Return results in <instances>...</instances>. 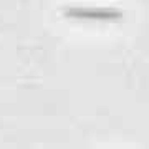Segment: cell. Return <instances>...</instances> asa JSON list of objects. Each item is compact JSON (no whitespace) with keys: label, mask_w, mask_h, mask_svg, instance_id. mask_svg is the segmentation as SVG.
<instances>
[{"label":"cell","mask_w":149,"mask_h":149,"mask_svg":"<svg viewBox=\"0 0 149 149\" xmlns=\"http://www.w3.org/2000/svg\"><path fill=\"white\" fill-rule=\"evenodd\" d=\"M66 17H74V18H111L116 13L111 12H104V10H93V8H68L65 10Z\"/></svg>","instance_id":"6da1fadb"}]
</instances>
